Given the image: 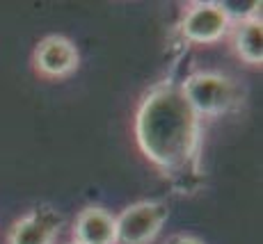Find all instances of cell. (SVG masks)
<instances>
[{"mask_svg": "<svg viewBox=\"0 0 263 244\" xmlns=\"http://www.w3.org/2000/svg\"><path fill=\"white\" fill-rule=\"evenodd\" d=\"M142 155L163 174H185L199 151V116L179 85H156L135 114Z\"/></svg>", "mask_w": 263, "mask_h": 244, "instance_id": "6da1fadb", "label": "cell"}, {"mask_svg": "<svg viewBox=\"0 0 263 244\" xmlns=\"http://www.w3.org/2000/svg\"><path fill=\"white\" fill-rule=\"evenodd\" d=\"M179 87L199 119L220 116L238 103V87L234 85V80L213 71H197L188 75Z\"/></svg>", "mask_w": 263, "mask_h": 244, "instance_id": "7a4b0ae2", "label": "cell"}, {"mask_svg": "<svg viewBox=\"0 0 263 244\" xmlns=\"http://www.w3.org/2000/svg\"><path fill=\"white\" fill-rule=\"evenodd\" d=\"M170 210L163 201H138L115 217V244H149L160 233Z\"/></svg>", "mask_w": 263, "mask_h": 244, "instance_id": "3957f363", "label": "cell"}, {"mask_svg": "<svg viewBox=\"0 0 263 244\" xmlns=\"http://www.w3.org/2000/svg\"><path fill=\"white\" fill-rule=\"evenodd\" d=\"M32 62H34V71L42 78L60 80L71 75L78 69L80 55L71 39L62 37V34H50V37H44L37 44Z\"/></svg>", "mask_w": 263, "mask_h": 244, "instance_id": "277c9868", "label": "cell"}, {"mask_svg": "<svg viewBox=\"0 0 263 244\" xmlns=\"http://www.w3.org/2000/svg\"><path fill=\"white\" fill-rule=\"evenodd\" d=\"M231 30V21L217 3H195L181 21V34L190 44H215Z\"/></svg>", "mask_w": 263, "mask_h": 244, "instance_id": "5b68a950", "label": "cell"}, {"mask_svg": "<svg viewBox=\"0 0 263 244\" xmlns=\"http://www.w3.org/2000/svg\"><path fill=\"white\" fill-rule=\"evenodd\" d=\"M62 226V217L53 208H34L14 221L7 233V244H53Z\"/></svg>", "mask_w": 263, "mask_h": 244, "instance_id": "8992f818", "label": "cell"}, {"mask_svg": "<svg viewBox=\"0 0 263 244\" xmlns=\"http://www.w3.org/2000/svg\"><path fill=\"white\" fill-rule=\"evenodd\" d=\"M73 242L115 244V217L99 206L83 208L73 223Z\"/></svg>", "mask_w": 263, "mask_h": 244, "instance_id": "52a82bcc", "label": "cell"}, {"mask_svg": "<svg viewBox=\"0 0 263 244\" xmlns=\"http://www.w3.org/2000/svg\"><path fill=\"white\" fill-rule=\"evenodd\" d=\"M231 39L234 50L242 62L252 67H261L263 62V25L259 16L231 23Z\"/></svg>", "mask_w": 263, "mask_h": 244, "instance_id": "ba28073f", "label": "cell"}, {"mask_svg": "<svg viewBox=\"0 0 263 244\" xmlns=\"http://www.w3.org/2000/svg\"><path fill=\"white\" fill-rule=\"evenodd\" d=\"M167 244H204L199 240V237H195V235H174Z\"/></svg>", "mask_w": 263, "mask_h": 244, "instance_id": "9c48e42d", "label": "cell"}, {"mask_svg": "<svg viewBox=\"0 0 263 244\" xmlns=\"http://www.w3.org/2000/svg\"><path fill=\"white\" fill-rule=\"evenodd\" d=\"M71 244H78V242H71Z\"/></svg>", "mask_w": 263, "mask_h": 244, "instance_id": "30bf717a", "label": "cell"}]
</instances>
